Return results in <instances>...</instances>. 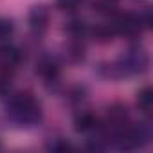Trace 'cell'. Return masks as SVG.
Masks as SVG:
<instances>
[{
	"label": "cell",
	"instance_id": "cell-9",
	"mask_svg": "<svg viewBox=\"0 0 153 153\" xmlns=\"http://www.w3.org/2000/svg\"><path fill=\"white\" fill-rule=\"evenodd\" d=\"M92 36H94V40L99 42V43H108V42L114 40L115 29H114L112 24H99V25H96V27L92 29Z\"/></svg>",
	"mask_w": 153,
	"mask_h": 153
},
{
	"label": "cell",
	"instance_id": "cell-3",
	"mask_svg": "<svg viewBox=\"0 0 153 153\" xmlns=\"http://www.w3.org/2000/svg\"><path fill=\"white\" fill-rule=\"evenodd\" d=\"M36 74L45 81V83H56L59 78V65L56 59L45 56L36 63Z\"/></svg>",
	"mask_w": 153,
	"mask_h": 153
},
{
	"label": "cell",
	"instance_id": "cell-4",
	"mask_svg": "<svg viewBox=\"0 0 153 153\" xmlns=\"http://www.w3.org/2000/svg\"><path fill=\"white\" fill-rule=\"evenodd\" d=\"M49 20H51V13L47 7L43 6H36L31 9L29 13V24H31V29L38 34H42L47 27H49Z\"/></svg>",
	"mask_w": 153,
	"mask_h": 153
},
{
	"label": "cell",
	"instance_id": "cell-13",
	"mask_svg": "<svg viewBox=\"0 0 153 153\" xmlns=\"http://www.w3.org/2000/svg\"><path fill=\"white\" fill-rule=\"evenodd\" d=\"M49 149L58 151V153H63V151L72 149V144H70V142H67L65 139H56V140H52V142L49 144Z\"/></svg>",
	"mask_w": 153,
	"mask_h": 153
},
{
	"label": "cell",
	"instance_id": "cell-12",
	"mask_svg": "<svg viewBox=\"0 0 153 153\" xmlns=\"http://www.w3.org/2000/svg\"><path fill=\"white\" fill-rule=\"evenodd\" d=\"M15 31V25L11 20H6V18H0V40H6L13 34Z\"/></svg>",
	"mask_w": 153,
	"mask_h": 153
},
{
	"label": "cell",
	"instance_id": "cell-5",
	"mask_svg": "<svg viewBox=\"0 0 153 153\" xmlns=\"http://www.w3.org/2000/svg\"><path fill=\"white\" fill-rule=\"evenodd\" d=\"M22 61V52L15 47H0V67L2 70L13 72Z\"/></svg>",
	"mask_w": 153,
	"mask_h": 153
},
{
	"label": "cell",
	"instance_id": "cell-10",
	"mask_svg": "<svg viewBox=\"0 0 153 153\" xmlns=\"http://www.w3.org/2000/svg\"><path fill=\"white\" fill-rule=\"evenodd\" d=\"M65 31L70 34V38H81L88 33V25L81 18H70L65 25Z\"/></svg>",
	"mask_w": 153,
	"mask_h": 153
},
{
	"label": "cell",
	"instance_id": "cell-8",
	"mask_svg": "<svg viewBox=\"0 0 153 153\" xmlns=\"http://www.w3.org/2000/svg\"><path fill=\"white\" fill-rule=\"evenodd\" d=\"M137 106L144 115H151L153 112V90L149 87H144L137 94Z\"/></svg>",
	"mask_w": 153,
	"mask_h": 153
},
{
	"label": "cell",
	"instance_id": "cell-6",
	"mask_svg": "<svg viewBox=\"0 0 153 153\" xmlns=\"http://www.w3.org/2000/svg\"><path fill=\"white\" fill-rule=\"evenodd\" d=\"M74 124H76V130H78L79 133H90V131L97 130L99 121H97V117L92 112H81L78 117H76Z\"/></svg>",
	"mask_w": 153,
	"mask_h": 153
},
{
	"label": "cell",
	"instance_id": "cell-1",
	"mask_svg": "<svg viewBox=\"0 0 153 153\" xmlns=\"http://www.w3.org/2000/svg\"><path fill=\"white\" fill-rule=\"evenodd\" d=\"M7 117L18 126H34L42 119V106L31 92H15L7 99Z\"/></svg>",
	"mask_w": 153,
	"mask_h": 153
},
{
	"label": "cell",
	"instance_id": "cell-14",
	"mask_svg": "<svg viewBox=\"0 0 153 153\" xmlns=\"http://www.w3.org/2000/svg\"><path fill=\"white\" fill-rule=\"evenodd\" d=\"M56 2L61 9H76L81 0H56Z\"/></svg>",
	"mask_w": 153,
	"mask_h": 153
},
{
	"label": "cell",
	"instance_id": "cell-2",
	"mask_svg": "<svg viewBox=\"0 0 153 153\" xmlns=\"http://www.w3.org/2000/svg\"><path fill=\"white\" fill-rule=\"evenodd\" d=\"M112 25L115 29V34H123L128 38H135L146 29L140 20V15L135 13H117L112 20Z\"/></svg>",
	"mask_w": 153,
	"mask_h": 153
},
{
	"label": "cell",
	"instance_id": "cell-11",
	"mask_svg": "<svg viewBox=\"0 0 153 153\" xmlns=\"http://www.w3.org/2000/svg\"><path fill=\"white\" fill-rule=\"evenodd\" d=\"M11 78H13V72L7 70H0V96H9L11 92Z\"/></svg>",
	"mask_w": 153,
	"mask_h": 153
},
{
	"label": "cell",
	"instance_id": "cell-7",
	"mask_svg": "<svg viewBox=\"0 0 153 153\" xmlns=\"http://www.w3.org/2000/svg\"><path fill=\"white\" fill-rule=\"evenodd\" d=\"M65 54H67V59L68 61L79 63L85 58V45H83L81 38H72L68 42V45L65 47Z\"/></svg>",
	"mask_w": 153,
	"mask_h": 153
}]
</instances>
